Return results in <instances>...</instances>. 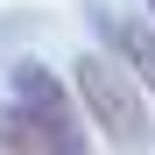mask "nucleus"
I'll use <instances>...</instances> for the list:
<instances>
[{"instance_id":"nucleus-2","label":"nucleus","mask_w":155,"mask_h":155,"mask_svg":"<svg viewBox=\"0 0 155 155\" xmlns=\"http://www.w3.org/2000/svg\"><path fill=\"white\" fill-rule=\"evenodd\" d=\"M92 35H99V49H106V57H113V64L155 99V21L120 14V7H106V0H99V7H92Z\"/></svg>"},{"instance_id":"nucleus-4","label":"nucleus","mask_w":155,"mask_h":155,"mask_svg":"<svg viewBox=\"0 0 155 155\" xmlns=\"http://www.w3.org/2000/svg\"><path fill=\"white\" fill-rule=\"evenodd\" d=\"M85 148V127H57L14 99H0V155H78Z\"/></svg>"},{"instance_id":"nucleus-3","label":"nucleus","mask_w":155,"mask_h":155,"mask_svg":"<svg viewBox=\"0 0 155 155\" xmlns=\"http://www.w3.org/2000/svg\"><path fill=\"white\" fill-rule=\"evenodd\" d=\"M7 99L28 106V113H42V120H57V127H85V113L71 99V78H57L42 57H14L7 64Z\"/></svg>"},{"instance_id":"nucleus-5","label":"nucleus","mask_w":155,"mask_h":155,"mask_svg":"<svg viewBox=\"0 0 155 155\" xmlns=\"http://www.w3.org/2000/svg\"><path fill=\"white\" fill-rule=\"evenodd\" d=\"M141 7H148V21H155V0H141Z\"/></svg>"},{"instance_id":"nucleus-1","label":"nucleus","mask_w":155,"mask_h":155,"mask_svg":"<svg viewBox=\"0 0 155 155\" xmlns=\"http://www.w3.org/2000/svg\"><path fill=\"white\" fill-rule=\"evenodd\" d=\"M71 99H78V113H85V127H99L113 148H155V99H148L99 42L78 49V64H71Z\"/></svg>"}]
</instances>
